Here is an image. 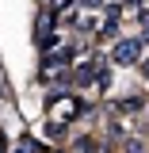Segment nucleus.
Segmentation results:
<instances>
[{
  "instance_id": "obj_1",
  "label": "nucleus",
  "mask_w": 149,
  "mask_h": 153,
  "mask_svg": "<svg viewBox=\"0 0 149 153\" xmlns=\"http://www.w3.org/2000/svg\"><path fill=\"white\" fill-rule=\"evenodd\" d=\"M111 57L119 61V65H130V61L142 57V42H138V38H119L115 50H111Z\"/></svg>"
},
{
  "instance_id": "obj_2",
  "label": "nucleus",
  "mask_w": 149,
  "mask_h": 153,
  "mask_svg": "<svg viewBox=\"0 0 149 153\" xmlns=\"http://www.w3.org/2000/svg\"><path fill=\"white\" fill-rule=\"evenodd\" d=\"M50 27H54V16H50V12H46V16L38 19V35H50Z\"/></svg>"
},
{
  "instance_id": "obj_3",
  "label": "nucleus",
  "mask_w": 149,
  "mask_h": 153,
  "mask_svg": "<svg viewBox=\"0 0 149 153\" xmlns=\"http://www.w3.org/2000/svg\"><path fill=\"white\" fill-rule=\"evenodd\" d=\"M126 4H138V0H126Z\"/></svg>"
}]
</instances>
